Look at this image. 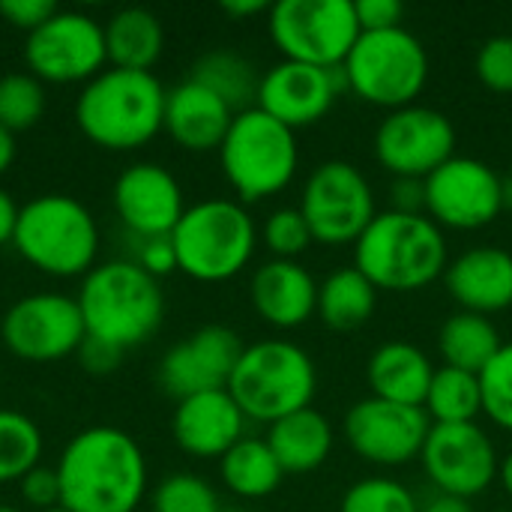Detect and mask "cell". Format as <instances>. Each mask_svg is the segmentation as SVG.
I'll list each match as a JSON object with an SVG mask.
<instances>
[{
	"instance_id": "cell-1",
	"label": "cell",
	"mask_w": 512,
	"mask_h": 512,
	"mask_svg": "<svg viewBox=\"0 0 512 512\" xmlns=\"http://www.w3.org/2000/svg\"><path fill=\"white\" fill-rule=\"evenodd\" d=\"M60 507L69 512H135L147 495V459L117 426L78 432L57 459Z\"/></svg>"
},
{
	"instance_id": "cell-2",
	"label": "cell",
	"mask_w": 512,
	"mask_h": 512,
	"mask_svg": "<svg viewBox=\"0 0 512 512\" xmlns=\"http://www.w3.org/2000/svg\"><path fill=\"white\" fill-rule=\"evenodd\" d=\"M168 90L153 72L102 69L75 99V123L102 150H138L165 126Z\"/></svg>"
},
{
	"instance_id": "cell-3",
	"label": "cell",
	"mask_w": 512,
	"mask_h": 512,
	"mask_svg": "<svg viewBox=\"0 0 512 512\" xmlns=\"http://www.w3.org/2000/svg\"><path fill=\"white\" fill-rule=\"evenodd\" d=\"M444 231L426 213L384 210L354 243V267L378 288L411 294L447 273Z\"/></svg>"
},
{
	"instance_id": "cell-4",
	"label": "cell",
	"mask_w": 512,
	"mask_h": 512,
	"mask_svg": "<svg viewBox=\"0 0 512 512\" xmlns=\"http://www.w3.org/2000/svg\"><path fill=\"white\" fill-rule=\"evenodd\" d=\"M75 300L87 336L120 351L150 342L165 321V294L159 279L144 273L132 258L96 264L84 276Z\"/></svg>"
},
{
	"instance_id": "cell-5",
	"label": "cell",
	"mask_w": 512,
	"mask_h": 512,
	"mask_svg": "<svg viewBox=\"0 0 512 512\" xmlns=\"http://www.w3.org/2000/svg\"><path fill=\"white\" fill-rule=\"evenodd\" d=\"M12 246L45 276H87L99 255V225L78 198L48 192L18 210Z\"/></svg>"
},
{
	"instance_id": "cell-6",
	"label": "cell",
	"mask_w": 512,
	"mask_h": 512,
	"mask_svg": "<svg viewBox=\"0 0 512 512\" xmlns=\"http://www.w3.org/2000/svg\"><path fill=\"white\" fill-rule=\"evenodd\" d=\"M228 393L246 420L273 426L288 414L312 408L318 393V369L300 345L264 339L243 348Z\"/></svg>"
},
{
	"instance_id": "cell-7",
	"label": "cell",
	"mask_w": 512,
	"mask_h": 512,
	"mask_svg": "<svg viewBox=\"0 0 512 512\" xmlns=\"http://www.w3.org/2000/svg\"><path fill=\"white\" fill-rule=\"evenodd\" d=\"M171 243L180 273L195 282H228L252 261L258 228L240 201L207 198L186 207Z\"/></svg>"
},
{
	"instance_id": "cell-8",
	"label": "cell",
	"mask_w": 512,
	"mask_h": 512,
	"mask_svg": "<svg viewBox=\"0 0 512 512\" xmlns=\"http://www.w3.org/2000/svg\"><path fill=\"white\" fill-rule=\"evenodd\" d=\"M219 162L240 204H255L279 195L297 174V135L261 108L234 114V123L219 147Z\"/></svg>"
},
{
	"instance_id": "cell-9",
	"label": "cell",
	"mask_w": 512,
	"mask_h": 512,
	"mask_svg": "<svg viewBox=\"0 0 512 512\" xmlns=\"http://www.w3.org/2000/svg\"><path fill=\"white\" fill-rule=\"evenodd\" d=\"M342 75L357 99L396 111L414 105L423 93L429 81V54L405 27L360 33L342 63Z\"/></svg>"
},
{
	"instance_id": "cell-10",
	"label": "cell",
	"mask_w": 512,
	"mask_h": 512,
	"mask_svg": "<svg viewBox=\"0 0 512 512\" xmlns=\"http://www.w3.org/2000/svg\"><path fill=\"white\" fill-rule=\"evenodd\" d=\"M273 45L285 60L339 69L360 39L351 0H282L267 12Z\"/></svg>"
},
{
	"instance_id": "cell-11",
	"label": "cell",
	"mask_w": 512,
	"mask_h": 512,
	"mask_svg": "<svg viewBox=\"0 0 512 512\" xmlns=\"http://www.w3.org/2000/svg\"><path fill=\"white\" fill-rule=\"evenodd\" d=\"M300 213L306 216L315 243L324 246H354L378 216L366 174L345 159H330L309 174L300 195Z\"/></svg>"
},
{
	"instance_id": "cell-12",
	"label": "cell",
	"mask_w": 512,
	"mask_h": 512,
	"mask_svg": "<svg viewBox=\"0 0 512 512\" xmlns=\"http://www.w3.org/2000/svg\"><path fill=\"white\" fill-rule=\"evenodd\" d=\"M27 72L42 84H87L105 63V27L78 9H57L24 42Z\"/></svg>"
},
{
	"instance_id": "cell-13",
	"label": "cell",
	"mask_w": 512,
	"mask_h": 512,
	"mask_svg": "<svg viewBox=\"0 0 512 512\" xmlns=\"http://www.w3.org/2000/svg\"><path fill=\"white\" fill-rule=\"evenodd\" d=\"M426 216L444 231H477L492 225L507 207L501 174L474 156H453L426 180Z\"/></svg>"
},
{
	"instance_id": "cell-14",
	"label": "cell",
	"mask_w": 512,
	"mask_h": 512,
	"mask_svg": "<svg viewBox=\"0 0 512 512\" xmlns=\"http://www.w3.org/2000/svg\"><path fill=\"white\" fill-rule=\"evenodd\" d=\"M87 336L78 300L69 294H27L15 300L3 321L0 339L6 351L24 363H57L78 354Z\"/></svg>"
},
{
	"instance_id": "cell-15",
	"label": "cell",
	"mask_w": 512,
	"mask_h": 512,
	"mask_svg": "<svg viewBox=\"0 0 512 512\" xmlns=\"http://www.w3.org/2000/svg\"><path fill=\"white\" fill-rule=\"evenodd\" d=\"M456 156V126L429 105L390 111L375 132V159L393 177L426 180Z\"/></svg>"
},
{
	"instance_id": "cell-16",
	"label": "cell",
	"mask_w": 512,
	"mask_h": 512,
	"mask_svg": "<svg viewBox=\"0 0 512 512\" xmlns=\"http://www.w3.org/2000/svg\"><path fill=\"white\" fill-rule=\"evenodd\" d=\"M423 471L435 492L453 498H477L498 480V450L477 423L432 426L423 453Z\"/></svg>"
},
{
	"instance_id": "cell-17",
	"label": "cell",
	"mask_w": 512,
	"mask_h": 512,
	"mask_svg": "<svg viewBox=\"0 0 512 512\" xmlns=\"http://www.w3.org/2000/svg\"><path fill=\"white\" fill-rule=\"evenodd\" d=\"M432 432V420L423 408H408L384 399H360L345 414V438L351 450L372 465L399 468L420 459Z\"/></svg>"
},
{
	"instance_id": "cell-18",
	"label": "cell",
	"mask_w": 512,
	"mask_h": 512,
	"mask_svg": "<svg viewBox=\"0 0 512 512\" xmlns=\"http://www.w3.org/2000/svg\"><path fill=\"white\" fill-rule=\"evenodd\" d=\"M243 342L231 327L222 324H207L177 342L159 363V384L165 393H171L177 402L198 396V393H213V390H228L231 375L237 369V360L243 354Z\"/></svg>"
},
{
	"instance_id": "cell-19",
	"label": "cell",
	"mask_w": 512,
	"mask_h": 512,
	"mask_svg": "<svg viewBox=\"0 0 512 512\" xmlns=\"http://www.w3.org/2000/svg\"><path fill=\"white\" fill-rule=\"evenodd\" d=\"M342 90H348L342 66L321 69L309 63L282 60L261 75L255 108L297 132L303 126L318 123L333 108Z\"/></svg>"
},
{
	"instance_id": "cell-20",
	"label": "cell",
	"mask_w": 512,
	"mask_h": 512,
	"mask_svg": "<svg viewBox=\"0 0 512 512\" xmlns=\"http://www.w3.org/2000/svg\"><path fill=\"white\" fill-rule=\"evenodd\" d=\"M111 204L123 228L135 237H168L186 213L177 177L156 162L129 165L111 189Z\"/></svg>"
},
{
	"instance_id": "cell-21",
	"label": "cell",
	"mask_w": 512,
	"mask_h": 512,
	"mask_svg": "<svg viewBox=\"0 0 512 512\" xmlns=\"http://www.w3.org/2000/svg\"><path fill=\"white\" fill-rule=\"evenodd\" d=\"M174 441L195 459H222L246 438V414L228 390L180 399L171 417Z\"/></svg>"
},
{
	"instance_id": "cell-22",
	"label": "cell",
	"mask_w": 512,
	"mask_h": 512,
	"mask_svg": "<svg viewBox=\"0 0 512 512\" xmlns=\"http://www.w3.org/2000/svg\"><path fill=\"white\" fill-rule=\"evenodd\" d=\"M444 285L462 312L498 315L512 306V252L477 246L447 264Z\"/></svg>"
},
{
	"instance_id": "cell-23",
	"label": "cell",
	"mask_w": 512,
	"mask_h": 512,
	"mask_svg": "<svg viewBox=\"0 0 512 512\" xmlns=\"http://www.w3.org/2000/svg\"><path fill=\"white\" fill-rule=\"evenodd\" d=\"M234 123V111L204 84L186 78L165 96V132L168 138L189 153L219 150L228 129Z\"/></svg>"
},
{
	"instance_id": "cell-24",
	"label": "cell",
	"mask_w": 512,
	"mask_h": 512,
	"mask_svg": "<svg viewBox=\"0 0 512 512\" xmlns=\"http://www.w3.org/2000/svg\"><path fill=\"white\" fill-rule=\"evenodd\" d=\"M249 297L261 321L279 330H294L318 315V282L297 261H267L255 270Z\"/></svg>"
},
{
	"instance_id": "cell-25",
	"label": "cell",
	"mask_w": 512,
	"mask_h": 512,
	"mask_svg": "<svg viewBox=\"0 0 512 512\" xmlns=\"http://www.w3.org/2000/svg\"><path fill=\"white\" fill-rule=\"evenodd\" d=\"M432 378V360L411 342H384L366 363L372 396L408 408H423Z\"/></svg>"
},
{
	"instance_id": "cell-26",
	"label": "cell",
	"mask_w": 512,
	"mask_h": 512,
	"mask_svg": "<svg viewBox=\"0 0 512 512\" xmlns=\"http://www.w3.org/2000/svg\"><path fill=\"white\" fill-rule=\"evenodd\" d=\"M267 444L285 474H309L330 459L333 426L321 411L303 408L276 420L267 432Z\"/></svg>"
},
{
	"instance_id": "cell-27",
	"label": "cell",
	"mask_w": 512,
	"mask_h": 512,
	"mask_svg": "<svg viewBox=\"0 0 512 512\" xmlns=\"http://www.w3.org/2000/svg\"><path fill=\"white\" fill-rule=\"evenodd\" d=\"M105 27V51L114 69L150 72L165 51V27L162 21L141 6H126L108 18Z\"/></svg>"
},
{
	"instance_id": "cell-28",
	"label": "cell",
	"mask_w": 512,
	"mask_h": 512,
	"mask_svg": "<svg viewBox=\"0 0 512 512\" xmlns=\"http://www.w3.org/2000/svg\"><path fill=\"white\" fill-rule=\"evenodd\" d=\"M219 477H222L225 489L234 492L237 498L258 501V498L273 495L282 486L285 471H282L279 459L273 456L267 438L246 435L219 459Z\"/></svg>"
},
{
	"instance_id": "cell-29",
	"label": "cell",
	"mask_w": 512,
	"mask_h": 512,
	"mask_svg": "<svg viewBox=\"0 0 512 512\" xmlns=\"http://www.w3.org/2000/svg\"><path fill=\"white\" fill-rule=\"evenodd\" d=\"M501 348V333L492 318L474 312H456L444 321L438 333V351L444 357V366L465 369L474 375H480Z\"/></svg>"
},
{
	"instance_id": "cell-30",
	"label": "cell",
	"mask_w": 512,
	"mask_h": 512,
	"mask_svg": "<svg viewBox=\"0 0 512 512\" xmlns=\"http://www.w3.org/2000/svg\"><path fill=\"white\" fill-rule=\"evenodd\" d=\"M378 306V288L357 270L342 267L318 285V315L333 330L363 327Z\"/></svg>"
},
{
	"instance_id": "cell-31",
	"label": "cell",
	"mask_w": 512,
	"mask_h": 512,
	"mask_svg": "<svg viewBox=\"0 0 512 512\" xmlns=\"http://www.w3.org/2000/svg\"><path fill=\"white\" fill-rule=\"evenodd\" d=\"M189 78L198 81V84H204L207 90H213L222 102L231 105L234 114H240V111H246V108H255L261 75H258L255 66H252L243 54H237V51L216 48V51L201 54V57L192 63Z\"/></svg>"
},
{
	"instance_id": "cell-32",
	"label": "cell",
	"mask_w": 512,
	"mask_h": 512,
	"mask_svg": "<svg viewBox=\"0 0 512 512\" xmlns=\"http://www.w3.org/2000/svg\"><path fill=\"white\" fill-rule=\"evenodd\" d=\"M423 411L429 414L432 426H456V423H477L483 414V390L480 375L441 366L429 384Z\"/></svg>"
},
{
	"instance_id": "cell-33",
	"label": "cell",
	"mask_w": 512,
	"mask_h": 512,
	"mask_svg": "<svg viewBox=\"0 0 512 512\" xmlns=\"http://www.w3.org/2000/svg\"><path fill=\"white\" fill-rule=\"evenodd\" d=\"M42 447V432L27 414L0 408V486L18 483L27 471L42 465Z\"/></svg>"
},
{
	"instance_id": "cell-34",
	"label": "cell",
	"mask_w": 512,
	"mask_h": 512,
	"mask_svg": "<svg viewBox=\"0 0 512 512\" xmlns=\"http://www.w3.org/2000/svg\"><path fill=\"white\" fill-rule=\"evenodd\" d=\"M45 84L30 72H6L0 78V126L12 135L33 129L45 114Z\"/></svg>"
},
{
	"instance_id": "cell-35",
	"label": "cell",
	"mask_w": 512,
	"mask_h": 512,
	"mask_svg": "<svg viewBox=\"0 0 512 512\" xmlns=\"http://www.w3.org/2000/svg\"><path fill=\"white\" fill-rule=\"evenodd\" d=\"M150 510L153 512H222L216 489L189 471L168 474L159 480V486L150 495Z\"/></svg>"
},
{
	"instance_id": "cell-36",
	"label": "cell",
	"mask_w": 512,
	"mask_h": 512,
	"mask_svg": "<svg viewBox=\"0 0 512 512\" xmlns=\"http://www.w3.org/2000/svg\"><path fill=\"white\" fill-rule=\"evenodd\" d=\"M339 512H420V504L399 480L366 477L342 495Z\"/></svg>"
},
{
	"instance_id": "cell-37",
	"label": "cell",
	"mask_w": 512,
	"mask_h": 512,
	"mask_svg": "<svg viewBox=\"0 0 512 512\" xmlns=\"http://www.w3.org/2000/svg\"><path fill=\"white\" fill-rule=\"evenodd\" d=\"M261 240L273 252V258H279V261H297L315 243V237L309 231V222L300 213V207L273 210L267 216L264 228H261Z\"/></svg>"
},
{
	"instance_id": "cell-38",
	"label": "cell",
	"mask_w": 512,
	"mask_h": 512,
	"mask_svg": "<svg viewBox=\"0 0 512 512\" xmlns=\"http://www.w3.org/2000/svg\"><path fill=\"white\" fill-rule=\"evenodd\" d=\"M483 414L501 429L512 432V345H504L495 360L480 372Z\"/></svg>"
},
{
	"instance_id": "cell-39",
	"label": "cell",
	"mask_w": 512,
	"mask_h": 512,
	"mask_svg": "<svg viewBox=\"0 0 512 512\" xmlns=\"http://www.w3.org/2000/svg\"><path fill=\"white\" fill-rule=\"evenodd\" d=\"M477 78L495 93H512V36H492L474 60Z\"/></svg>"
},
{
	"instance_id": "cell-40",
	"label": "cell",
	"mask_w": 512,
	"mask_h": 512,
	"mask_svg": "<svg viewBox=\"0 0 512 512\" xmlns=\"http://www.w3.org/2000/svg\"><path fill=\"white\" fill-rule=\"evenodd\" d=\"M18 489H21L24 504L33 507V510L45 512L60 507V477H57V468L36 465L33 471H27L18 480Z\"/></svg>"
},
{
	"instance_id": "cell-41",
	"label": "cell",
	"mask_w": 512,
	"mask_h": 512,
	"mask_svg": "<svg viewBox=\"0 0 512 512\" xmlns=\"http://www.w3.org/2000/svg\"><path fill=\"white\" fill-rule=\"evenodd\" d=\"M132 261L144 273H150L153 279L171 276L177 270V252H174L171 234L168 237H144V240H135V258Z\"/></svg>"
},
{
	"instance_id": "cell-42",
	"label": "cell",
	"mask_w": 512,
	"mask_h": 512,
	"mask_svg": "<svg viewBox=\"0 0 512 512\" xmlns=\"http://www.w3.org/2000/svg\"><path fill=\"white\" fill-rule=\"evenodd\" d=\"M54 12H57L54 0H0V21L24 33H33L36 27H42Z\"/></svg>"
},
{
	"instance_id": "cell-43",
	"label": "cell",
	"mask_w": 512,
	"mask_h": 512,
	"mask_svg": "<svg viewBox=\"0 0 512 512\" xmlns=\"http://www.w3.org/2000/svg\"><path fill=\"white\" fill-rule=\"evenodd\" d=\"M354 9L363 33L402 27V15H405V6L399 0H360L354 3Z\"/></svg>"
},
{
	"instance_id": "cell-44",
	"label": "cell",
	"mask_w": 512,
	"mask_h": 512,
	"mask_svg": "<svg viewBox=\"0 0 512 512\" xmlns=\"http://www.w3.org/2000/svg\"><path fill=\"white\" fill-rule=\"evenodd\" d=\"M123 354L126 351H120V348H114V345H108L102 339L84 336V342H81V348H78L75 357H78V363H81L84 372H90V375H108V372H114L120 366Z\"/></svg>"
},
{
	"instance_id": "cell-45",
	"label": "cell",
	"mask_w": 512,
	"mask_h": 512,
	"mask_svg": "<svg viewBox=\"0 0 512 512\" xmlns=\"http://www.w3.org/2000/svg\"><path fill=\"white\" fill-rule=\"evenodd\" d=\"M390 210L393 213H426V186L423 180L396 177L390 186Z\"/></svg>"
},
{
	"instance_id": "cell-46",
	"label": "cell",
	"mask_w": 512,
	"mask_h": 512,
	"mask_svg": "<svg viewBox=\"0 0 512 512\" xmlns=\"http://www.w3.org/2000/svg\"><path fill=\"white\" fill-rule=\"evenodd\" d=\"M18 204H15V198L0 186V246H6V243H12V237H15V225H18Z\"/></svg>"
},
{
	"instance_id": "cell-47",
	"label": "cell",
	"mask_w": 512,
	"mask_h": 512,
	"mask_svg": "<svg viewBox=\"0 0 512 512\" xmlns=\"http://www.w3.org/2000/svg\"><path fill=\"white\" fill-rule=\"evenodd\" d=\"M420 512H474V507L465 498H453V495L435 492L426 504H420Z\"/></svg>"
},
{
	"instance_id": "cell-48",
	"label": "cell",
	"mask_w": 512,
	"mask_h": 512,
	"mask_svg": "<svg viewBox=\"0 0 512 512\" xmlns=\"http://www.w3.org/2000/svg\"><path fill=\"white\" fill-rule=\"evenodd\" d=\"M222 12L231 18H252V15L270 12V3L267 0H225Z\"/></svg>"
},
{
	"instance_id": "cell-49",
	"label": "cell",
	"mask_w": 512,
	"mask_h": 512,
	"mask_svg": "<svg viewBox=\"0 0 512 512\" xmlns=\"http://www.w3.org/2000/svg\"><path fill=\"white\" fill-rule=\"evenodd\" d=\"M15 135L12 132H6L3 126H0V177L12 168V162H15Z\"/></svg>"
},
{
	"instance_id": "cell-50",
	"label": "cell",
	"mask_w": 512,
	"mask_h": 512,
	"mask_svg": "<svg viewBox=\"0 0 512 512\" xmlns=\"http://www.w3.org/2000/svg\"><path fill=\"white\" fill-rule=\"evenodd\" d=\"M498 483H501V489L512 498V453H507V456L498 462Z\"/></svg>"
},
{
	"instance_id": "cell-51",
	"label": "cell",
	"mask_w": 512,
	"mask_h": 512,
	"mask_svg": "<svg viewBox=\"0 0 512 512\" xmlns=\"http://www.w3.org/2000/svg\"><path fill=\"white\" fill-rule=\"evenodd\" d=\"M0 512H21L18 507H9V504H0Z\"/></svg>"
},
{
	"instance_id": "cell-52",
	"label": "cell",
	"mask_w": 512,
	"mask_h": 512,
	"mask_svg": "<svg viewBox=\"0 0 512 512\" xmlns=\"http://www.w3.org/2000/svg\"><path fill=\"white\" fill-rule=\"evenodd\" d=\"M507 204L512 207V186H510V192H507Z\"/></svg>"
},
{
	"instance_id": "cell-53",
	"label": "cell",
	"mask_w": 512,
	"mask_h": 512,
	"mask_svg": "<svg viewBox=\"0 0 512 512\" xmlns=\"http://www.w3.org/2000/svg\"><path fill=\"white\" fill-rule=\"evenodd\" d=\"M45 512H69V510H63V507H57V510H45Z\"/></svg>"
},
{
	"instance_id": "cell-54",
	"label": "cell",
	"mask_w": 512,
	"mask_h": 512,
	"mask_svg": "<svg viewBox=\"0 0 512 512\" xmlns=\"http://www.w3.org/2000/svg\"><path fill=\"white\" fill-rule=\"evenodd\" d=\"M222 512H252V510H222Z\"/></svg>"
}]
</instances>
